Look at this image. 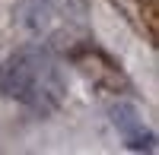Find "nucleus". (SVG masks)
I'll list each match as a JSON object with an SVG mask.
<instances>
[{
	"mask_svg": "<svg viewBox=\"0 0 159 155\" xmlns=\"http://www.w3.org/2000/svg\"><path fill=\"white\" fill-rule=\"evenodd\" d=\"M0 92L35 114H54L67 101V76L48 48L25 44L0 63Z\"/></svg>",
	"mask_w": 159,
	"mask_h": 155,
	"instance_id": "nucleus-1",
	"label": "nucleus"
},
{
	"mask_svg": "<svg viewBox=\"0 0 159 155\" xmlns=\"http://www.w3.org/2000/svg\"><path fill=\"white\" fill-rule=\"evenodd\" d=\"M111 120L118 127V133L124 136V143L127 149H134V152H156V136L153 130H147V124H143L140 117V111L134 105H115L111 108Z\"/></svg>",
	"mask_w": 159,
	"mask_h": 155,
	"instance_id": "nucleus-2",
	"label": "nucleus"
}]
</instances>
